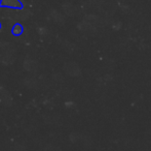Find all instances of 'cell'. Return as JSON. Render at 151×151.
<instances>
[{
    "instance_id": "cell-1",
    "label": "cell",
    "mask_w": 151,
    "mask_h": 151,
    "mask_svg": "<svg viewBox=\"0 0 151 151\" xmlns=\"http://www.w3.org/2000/svg\"><path fill=\"white\" fill-rule=\"evenodd\" d=\"M0 7L14 8V9H22L24 7L20 0H0Z\"/></svg>"
},
{
    "instance_id": "cell-2",
    "label": "cell",
    "mask_w": 151,
    "mask_h": 151,
    "mask_svg": "<svg viewBox=\"0 0 151 151\" xmlns=\"http://www.w3.org/2000/svg\"><path fill=\"white\" fill-rule=\"evenodd\" d=\"M23 32H24V27H23L20 23H17V24H14V26H12V35H14V36H20L21 34H23Z\"/></svg>"
},
{
    "instance_id": "cell-3",
    "label": "cell",
    "mask_w": 151,
    "mask_h": 151,
    "mask_svg": "<svg viewBox=\"0 0 151 151\" xmlns=\"http://www.w3.org/2000/svg\"><path fill=\"white\" fill-rule=\"evenodd\" d=\"M0 29H1V23H0Z\"/></svg>"
}]
</instances>
